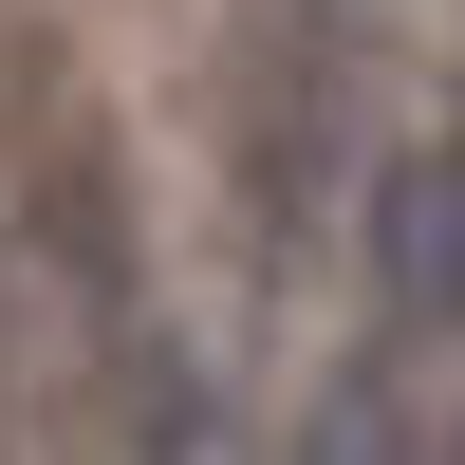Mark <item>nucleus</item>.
<instances>
[{"instance_id":"f257e3e1","label":"nucleus","mask_w":465,"mask_h":465,"mask_svg":"<svg viewBox=\"0 0 465 465\" xmlns=\"http://www.w3.org/2000/svg\"><path fill=\"white\" fill-rule=\"evenodd\" d=\"M372 261H391V317H429V335L465 317V112L391 168V242H372Z\"/></svg>"}]
</instances>
